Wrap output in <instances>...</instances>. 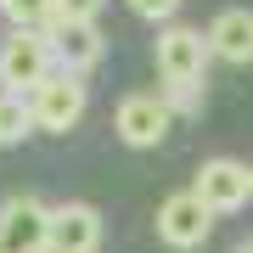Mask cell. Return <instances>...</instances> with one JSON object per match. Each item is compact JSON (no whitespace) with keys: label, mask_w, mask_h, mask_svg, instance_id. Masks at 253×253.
<instances>
[{"label":"cell","mask_w":253,"mask_h":253,"mask_svg":"<svg viewBox=\"0 0 253 253\" xmlns=\"http://www.w3.org/2000/svg\"><path fill=\"white\" fill-rule=\"evenodd\" d=\"M152 56H158V73H163V96L180 113H197L203 107V73H208V56H214L208 34H197L186 23H169L158 34Z\"/></svg>","instance_id":"1"},{"label":"cell","mask_w":253,"mask_h":253,"mask_svg":"<svg viewBox=\"0 0 253 253\" xmlns=\"http://www.w3.org/2000/svg\"><path fill=\"white\" fill-rule=\"evenodd\" d=\"M28 107H34V124L51 129V135L73 129V124L84 118V84H79V73H73V68L45 73V79L28 90Z\"/></svg>","instance_id":"2"},{"label":"cell","mask_w":253,"mask_h":253,"mask_svg":"<svg viewBox=\"0 0 253 253\" xmlns=\"http://www.w3.org/2000/svg\"><path fill=\"white\" fill-rule=\"evenodd\" d=\"M56 51H51V34H34V28H17V34L0 45V84L6 90H34L40 79L51 73Z\"/></svg>","instance_id":"3"},{"label":"cell","mask_w":253,"mask_h":253,"mask_svg":"<svg viewBox=\"0 0 253 253\" xmlns=\"http://www.w3.org/2000/svg\"><path fill=\"white\" fill-rule=\"evenodd\" d=\"M169 118H174V101L169 96H124L118 101V113H113V129H118V141L124 146H135V152H146V146H158L163 135H169Z\"/></svg>","instance_id":"4"},{"label":"cell","mask_w":253,"mask_h":253,"mask_svg":"<svg viewBox=\"0 0 253 253\" xmlns=\"http://www.w3.org/2000/svg\"><path fill=\"white\" fill-rule=\"evenodd\" d=\"M208 231H214V208L197 197V186H191V191H174V197L158 208V236L169 248H203Z\"/></svg>","instance_id":"5"},{"label":"cell","mask_w":253,"mask_h":253,"mask_svg":"<svg viewBox=\"0 0 253 253\" xmlns=\"http://www.w3.org/2000/svg\"><path fill=\"white\" fill-rule=\"evenodd\" d=\"M51 248V208L40 197H11L0 208V253H34Z\"/></svg>","instance_id":"6"},{"label":"cell","mask_w":253,"mask_h":253,"mask_svg":"<svg viewBox=\"0 0 253 253\" xmlns=\"http://www.w3.org/2000/svg\"><path fill=\"white\" fill-rule=\"evenodd\" d=\"M197 197L214 214H236L242 203H253V169H242L236 158H208L197 169Z\"/></svg>","instance_id":"7"},{"label":"cell","mask_w":253,"mask_h":253,"mask_svg":"<svg viewBox=\"0 0 253 253\" xmlns=\"http://www.w3.org/2000/svg\"><path fill=\"white\" fill-rule=\"evenodd\" d=\"M45 34H51V51H56V62L73 68V73H84V68H96L101 62V28L96 17H51L45 23Z\"/></svg>","instance_id":"8"},{"label":"cell","mask_w":253,"mask_h":253,"mask_svg":"<svg viewBox=\"0 0 253 253\" xmlns=\"http://www.w3.org/2000/svg\"><path fill=\"white\" fill-rule=\"evenodd\" d=\"M51 248L56 253H90V248H101V214L90 203L51 208Z\"/></svg>","instance_id":"9"},{"label":"cell","mask_w":253,"mask_h":253,"mask_svg":"<svg viewBox=\"0 0 253 253\" xmlns=\"http://www.w3.org/2000/svg\"><path fill=\"white\" fill-rule=\"evenodd\" d=\"M208 45H214L219 62H253V11L231 6L208 23Z\"/></svg>","instance_id":"10"},{"label":"cell","mask_w":253,"mask_h":253,"mask_svg":"<svg viewBox=\"0 0 253 253\" xmlns=\"http://www.w3.org/2000/svg\"><path fill=\"white\" fill-rule=\"evenodd\" d=\"M28 129H40V124H34V107H28V96L0 84V146L28 141Z\"/></svg>","instance_id":"11"},{"label":"cell","mask_w":253,"mask_h":253,"mask_svg":"<svg viewBox=\"0 0 253 253\" xmlns=\"http://www.w3.org/2000/svg\"><path fill=\"white\" fill-rule=\"evenodd\" d=\"M51 6H56V0H0V11H6L11 28H40V23H51Z\"/></svg>","instance_id":"12"},{"label":"cell","mask_w":253,"mask_h":253,"mask_svg":"<svg viewBox=\"0 0 253 253\" xmlns=\"http://www.w3.org/2000/svg\"><path fill=\"white\" fill-rule=\"evenodd\" d=\"M135 17H146V23H169L174 11H180V0H124Z\"/></svg>","instance_id":"13"},{"label":"cell","mask_w":253,"mask_h":253,"mask_svg":"<svg viewBox=\"0 0 253 253\" xmlns=\"http://www.w3.org/2000/svg\"><path fill=\"white\" fill-rule=\"evenodd\" d=\"M101 6H107V0H56L51 17H96Z\"/></svg>","instance_id":"14"},{"label":"cell","mask_w":253,"mask_h":253,"mask_svg":"<svg viewBox=\"0 0 253 253\" xmlns=\"http://www.w3.org/2000/svg\"><path fill=\"white\" fill-rule=\"evenodd\" d=\"M248 253H253V236H248Z\"/></svg>","instance_id":"15"}]
</instances>
